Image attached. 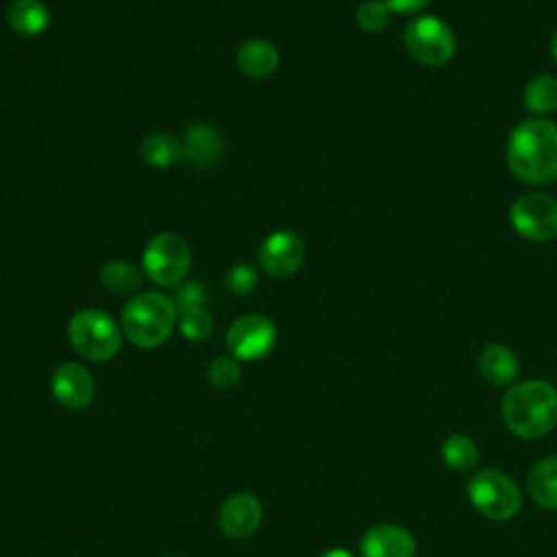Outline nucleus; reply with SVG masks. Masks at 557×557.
Wrapping results in <instances>:
<instances>
[{
	"instance_id": "f257e3e1",
	"label": "nucleus",
	"mask_w": 557,
	"mask_h": 557,
	"mask_svg": "<svg viewBox=\"0 0 557 557\" xmlns=\"http://www.w3.org/2000/svg\"><path fill=\"white\" fill-rule=\"evenodd\" d=\"M507 165L516 178L529 185H546L557 178V124L546 117L518 122L505 146Z\"/></svg>"
},
{
	"instance_id": "f03ea898",
	"label": "nucleus",
	"mask_w": 557,
	"mask_h": 557,
	"mask_svg": "<svg viewBox=\"0 0 557 557\" xmlns=\"http://www.w3.org/2000/svg\"><path fill=\"white\" fill-rule=\"evenodd\" d=\"M509 431L524 440H537L557 426V389L542 379L509 385L500 403Z\"/></svg>"
},
{
	"instance_id": "7ed1b4c3",
	"label": "nucleus",
	"mask_w": 557,
	"mask_h": 557,
	"mask_svg": "<svg viewBox=\"0 0 557 557\" xmlns=\"http://www.w3.org/2000/svg\"><path fill=\"white\" fill-rule=\"evenodd\" d=\"M176 322V305L161 292L131 298L122 311V331L139 348L161 346Z\"/></svg>"
},
{
	"instance_id": "20e7f679",
	"label": "nucleus",
	"mask_w": 557,
	"mask_h": 557,
	"mask_svg": "<svg viewBox=\"0 0 557 557\" xmlns=\"http://www.w3.org/2000/svg\"><path fill=\"white\" fill-rule=\"evenodd\" d=\"M72 348L89 361H107L117 355L122 335L117 324L100 309H81L67 324Z\"/></svg>"
},
{
	"instance_id": "39448f33",
	"label": "nucleus",
	"mask_w": 557,
	"mask_h": 557,
	"mask_svg": "<svg viewBox=\"0 0 557 557\" xmlns=\"http://www.w3.org/2000/svg\"><path fill=\"white\" fill-rule=\"evenodd\" d=\"M468 498L481 516L496 522L513 518L522 505L516 481L496 468H485L470 476Z\"/></svg>"
},
{
	"instance_id": "423d86ee",
	"label": "nucleus",
	"mask_w": 557,
	"mask_h": 557,
	"mask_svg": "<svg viewBox=\"0 0 557 557\" xmlns=\"http://www.w3.org/2000/svg\"><path fill=\"white\" fill-rule=\"evenodd\" d=\"M405 48L413 61L429 67H442L455 57L457 37L440 17L422 15L405 28Z\"/></svg>"
},
{
	"instance_id": "0eeeda50",
	"label": "nucleus",
	"mask_w": 557,
	"mask_h": 557,
	"mask_svg": "<svg viewBox=\"0 0 557 557\" xmlns=\"http://www.w3.org/2000/svg\"><path fill=\"white\" fill-rule=\"evenodd\" d=\"M144 272L157 285H176L189 270L191 252L176 233H159L144 248Z\"/></svg>"
},
{
	"instance_id": "6e6552de",
	"label": "nucleus",
	"mask_w": 557,
	"mask_h": 557,
	"mask_svg": "<svg viewBox=\"0 0 557 557\" xmlns=\"http://www.w3.org/2000/svg\"><path fill=\"white\" fill-rule=\"evenodd\" d=\"M513 231L529 242H550L557 237V200L548 194H524L509 209Z\"/></svg>"
},
{
	"instance_id": "1a4fd4ad",
	"label": "nucleus",
	"mask_w": 557,
	"mask_h": 557,
	"mask_svg": "<svg viewBox=\"0 0 557 557\" xmlns=\"http://www.w3.org/2000/svg\"><path fill=\"white\" fill-rule=\"evenodd\" d=\"M226 344L235 359H261L276 344L274 322L261 313L239 315L226 331Z\"/></svg>"
},
{
	"instance_id": "9d476101",
	"label": "nucleus",
	"mask_w": 557,
	"mask_h": 557,
	"mask_svg": "<svg viewBox=\"0 0 557 557\" xmlns=\"http://www.w3.org/2000/svg\"><path fill=\"white\" fill-rule=\"evenodd\" d=\"M305 261V242L294 231L281 228L270 233L259 248L261 268L276 278L292 276Z\"/></svg>"
},
{
	"instance_id": "9b49d317",
	"label": "nucleus",
	"mask_w": 557,
	"mask_h": 557,
	"mask_svg": "<svg viewBox=\"0 0 557 557\" xmlns=\"http://www.w3.org/2000/svg\"><path fill=\"white\" fill-rule=\"evenodd\" d=\"M261 516V505L252 494H235L222 503L218 511V524L228 537L242 540L259 529Z\"/></svg>"
},
{
	"instance_id": "f8f14e48",
	"label": "nucleus",
	"mask_w": 557,
	"mask_h": 557,
	"mask_svg": "<svg viewBox=\"0 0 557 557\" xmlns=\"http://www.w3.org/2000/svg\"><path fill=\"white\" fill-rule=\"evenodd\" d=\"M361 557H413L416 540L398 524H374L359 544Z\"/></svg>"
},
{
	"instance_id": "ddd939ff",
	"label": "nucleus",
	"mask_w": 557,
	"mask_h": 557,
	"mask_svg": "<svg viewBox=\"0 0 557 557\" xmlns=\"http://www.w3.org/2000/svg\"><path fill=\"white\" fill-rule=\"evenodd\" d=\"M52 394L63 407L83 409L94 398L91 374L74 361L63 363L52 374Z\"/></svg>"
},
{
	"instance_id": "4468645a",
	"label": "nucleus",
	"mask_w": 557,
	"mask_h": 557,
	"mask_svg": "<svg viewBox=\"0 0 557 557\" xmlns=\"http://www.w3.org/2000/svg\"><path fill=\"white\" fill-rule=\"evenodd\" d=\"M222 135L209 122H196L187 128L183 139V154L189 163L198 168H209L222 157Z\"/></svg>"
},
{
	"instance_id": "2eb2a0df",
	"label": "nucleus",
	"mask_w": 557,
	"mask_h": 557,
	"mask_svg": "<svg viewBox=\"0 0 557 557\" xmlns=\"http://www.w3.org/2000/svg\"><path fill=\"white\" fill-rule=\"evenodd\" d=\"M476 368H479V374L483 376V381H487L490 385H496V387H505L516 381L520 363H518L516 352L509 346L487 344L479 352Z\"/></svg>"
},
{
	"instance_id": "dca6fc26",
	"label": "nucleus",
	"mask_w": 557,
	"mask_h": 557,
	"mask_svg": "<svg viewBox=\"0 0 557 557\" xmlns=\"http://www.w3.org/2000/svg\"><path fill=\"white\" fill-rule=\"evenodd\" d=\"M237 67L248 78H265L278 67V50L268 39H248L237 48Z\"/></svg>"
},
{
	"instance_id": "f3484780",
	"label": "nucleus",
	"mask_w": 557,
	"mask_h": 557,
	"mask_svg": "<svg viewBox=\"0 0 557 557\" xmlns=\"http://www.w3.org/2000/svg\"><path fill=\"white\" fill-rule=\"evenodd\" d=\"M7 24L24 37H37L50 26V11L41 0H13L7 7Z\"/></svg>"
},
{
	"instance_id": "a211bd4d",
	"label": "nucleus",
	"mask_w": 557,
	"mask_h": 557,
	"mask_svg": "<svg viewBox=\"0 0 557 557\" xmlns=\"http://www.w3.org/2000/svg\"><path fill=\"white\" fill-rule=\"evenodd\" d=\"M527 487L531 498L544 509H557V457H546L529 470Z\"/></svg>"
},
{
	"instance_id": "6ab92c4d",
	"label": "nucleus",
	"mask_w": 557,
	"mask_h": 557,
	"mask_svg": "<svg viewBox=\"0 0 557 557\" xmlns=\"http://www.w3.org/2000/svg\"><path fill=\"white\" fill-rule=\"evenodd\" d=\"M522 104L533 117L548 115L557 109V76L537 74L533 76L522 91Z\"/></svg>"
},
{
	"instance_id": "aec40b11",
	"label": "nucleus",
	"mask_w": 557,
	"mask_h": 557,
	"mask_svg": "<svg viewBox=\"0 0 557 557\" xmlns=\"http://www.w3.org/2000/svg\"><path fill=\"white\" fill-rule=\"evenodd\" d=\"M183 157V144L168 133H152L141 141V159L152 168H172Z\"/></svg>"
},
{
	"instance_id": "412c9836",
	"label": "nucleus",
	"mask_w": 557,
	"mask_h": 557,
	"mask_svg": "<svg viewBox=\"0 0 557 557\" xmlns=\"http://www.w3.org/2000/svg\"><path fill=\"white\" fill-rule=\"evenodd\" d=\"M98 278H100L102 287L113 294H131L141 287V272L133 263L122 261V259L107 261L100 268Z\"/></svg>"
},
{
	"instance_id": "4be33fe9",
	"label": "nucleus",
	"mask_w": 557,
	"mask_h": 557,
	"mask_svg": "<svg viewBox=\"0 0 557 557\" xmlns=\"http://www.w3.org/2000/svg\"><path fill=\"white\" fill-rule=\"evenodd\" d=\"M442 457L444 463L457 472H470L479 463V448L472 437L463 433L448 435L442 444Z\"/></svg>"
},
{
	"instance_id": "5701e85b",
	"label": "nucleus",
	"mask_w": 557,
	"mask_h": 557,
	"mask_svg": "<svg viewBox=\"0 0 557 557\" xmlns=\"http://www.w3.org/2000/svg\"><path fill=\"white\" fill-rule=\"evenodd\" d=\"M213 320L207 307H194L181 311V333L191 342H202L211 335Z\"/></svg>"
},
{
	"instance_id": "b1692460",
	"label": "nucleus",
	"mask_w": 557,
	"mask_h": 557,
	"mask_svg": "<svg viewBox=\"0 0 557 557\" xmlns=\"http://www.w3.org/2000/svg\"><path fill=\"white\" fill-rule=\"evenodd\" d=\"M389 13L383 0H366L357 7V24L366 33H379L389 24Z\"/></svg>"
},
{
	"instance_id": "393cba45",
	"label": "nucleus",
	"mask_w": 557,
	"mask_h": 557,
	"mask_svg": "<svg viewBox=\"0 0 557 557\" xmlns=\"http://www.w3.org/2000/svg\"><path fill=\"white\" fill-rule=\"evenodd\" d=\"M207 381L215 389H231L239 381V366L231 357H215L207 368Z\"/></svg>"
},
{
	"instance_id": "a878e982",
	"label": "nucleus",
	"mask_w": 557,
	"mask_h": 557,
	"mask_svg": "<svg viewBox=\"0 0 557 557\" xmlns=\"http://www.w3.org/2000/svg\"><path fill=\"white\" fill-rule=\"evenodd\" d=\"M257 285V272L248 265V263H233L226 272H224V287L231 294L244 296L248 292H252Z\"/></svg>"
},
{
	"instance_id": "bb28decb",
	"label": "nucleus",
	"mask_w": 557,
	"mask_h": 557,
	"mask_svg": "<svg viewBox=\"0 0 557 557\" xmlns=\"http://www.w3.org/2000/svg\"><path fill=\"white\" fill-rule=\"evenodd\" d=\"M181 311L185 309H194V307H205L207 305V289L202 283L198 281H187L178 287L176 292V302H174Z\"/></svg>"
},
{
	"instance_id": "cd10ccee",
	"label": "nucleus",
	"mask_w": 557,
	"mask_h": 557,
	"mask_svg": "<svg viewBox=\"0 0 557 557\" xmlns=\"http://www.w3.org/2000/svg\"><path fill=\"white\" fill-rule=\"evenodd\" d=\"M385 7L394 13H416L420 9H424L431 0H383Z\"/></svg>"
},
{
	"instance_id": "c85d7f7f",
	"label": "nucleus",
	"mask_w": 557,
	"mask_h": 557,
	"mask_svg": "<svg viewBox=\"0 0 557 557\" xmlns=\"http://www.w3.org/2000/svg\"><path fill=\"white\" fill-rule=\"evenodd\" d=\"M320 557H355V555L350 550H346V548H331V550L322 553Z\"/></svg>"
},
{
	"instance_id": "c756f323",
	"label": "nucleus",
	"mask_w": 557,
	"mask_h": 557,
	"mask_svg": "<svg viewBox=\"0 0 557 557\" xmlns=\"http://www.w3.org/2000/svg\"><path fill=\"white\" fill-rule=\"evenodd\" d=\"M550 54H553V59L557 63V30H553V35H550Z\"/></svg>"
}]
</instances>
